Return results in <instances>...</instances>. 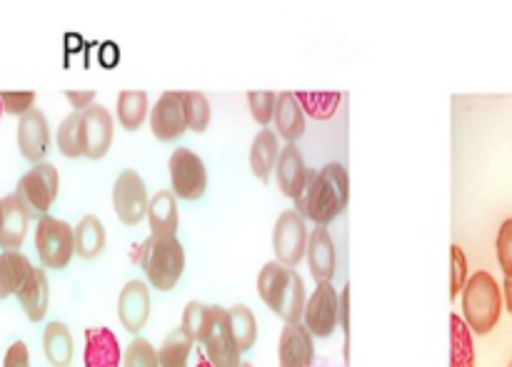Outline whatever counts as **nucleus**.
Segmentation results:
<instances>
[{"label":"nucleus","instance_id":"21","mask_svg":"<svg viewBox=\"0 0 512 367\" xmlns=\"http://www.w3.org/2000/svg\"><path fill=\"white\" fill-rule=\"evenodd\" d=\"M145 218H148L150 235L178 233L180 213H178V198L173 195V190H158V193L150 198Z\"/></svg>","mask_w":512,"mask_h":367},{"label":"nucleus","instance_id":"22","mask_svg":"<svg viewBox=\"0 0 512 367\" xmlns=\"http://www.w3.org/2000/svg\"><path fill=\"white\" fill-rule=\"evenodd\" d=\"M28 213L20 205V200L13 195L3 198V225H0V248L3 250H20L23 240L28 235Z\"/></svg>","mask_w":512,"mask_h":367},{"label":"nucleus","instance_id":"34","mask_svg":"<svg viewBox=\"0 0 512 367\" xmlns=\"http://www.w3.org/2000/svg\"><path fill=\"white\" fill-rule=\"evenodd\" d=\"M180 103H183L185 128L193 133H205L210 125V103L203 93H180Z\"/></svg>","mask_w":512,"mask_h":367},{"label":"nucleus","instance_id":"3","mask_svg":"<svg viewBox=\"0 0 512 367\" xmlns=\"http://www.w3.org/2000/svg\"><path fill=\"white\" fill-rule=\"evenodd\" d=\"M133 260L143 268L148 283L160 293L173 290L183 278L185 250L175 235H150Z\"/></svg>","mask_w":512,"mask_h":367},{"label":"nucleus","instance_id":"8","mask_svg":"<svg viewBox=\"0 0 512 367\" xmlns=\"http://www.w3.org/2000/svg\"><path fill=\"white\" fill-rule=\"evenodd\" d=\"M305 248H308V228H305L303 215L298 210L280 213L273 228L275 263L285 268H298L300 260L305 258Z\"/></svg>","mask_w":512,"mask_h":367},{"label":"nucleus","instance_id":"31","mask_svg":"<svg viewBox=\"0 0 512 367\" xmlns=\"http://www.w3.org/2000/svg\"><path fill=\"white\" fill-rule=\"evenodd\" d=\"M295 100L303 108L305 115L313 120H330L340 110L343 93H308V90H295Z\"/></svg>","mask_w":512,"mask_h":367},{"label":"nucleus","instance_id":"46","mask_svg":"<svg viewBox=\"0 0 512 367\" xmlns=\"http://www.w3.org/2000/svg\"><path fill=\"white\" fill-rule=\"evenodd\" d=\"M0 225H3V198H0Z\"/></svg>","mask_w":512,"mask_h":367},{"label":"nucleus","instance_id":"33","mask_svg":"<svg viewBox=\"0 0 512 367\" xmlns=\"http://www.w3.org/2000/svg\"><path fill=\"white\" fill-rule=\"evenodd\" d=\"M55 145L65 158H83V120L80 113H70L63 118L55 133Z\"/></svg>","mask_w":512,"mask_h":367},{"label":"nucleus","instance_id":"7","mask_svg":"<svg viewBox=\"0 0 512 367\" xmlns=\"http://www.w3.org/2000/svg\"><path fill=\"white\" fill-rule=\"evenodd\" d=\"M170 185H173V195L180 200H200L208 188V170L200 155H195L188 148H175L168 160Z\"/></svg>","mask_w":512,"mask_h":367},{"label":"nucleus","instance_id":"4","mask_svg":"<svg viewBox=\"0 0 512 367\" xmlns=\"http://www.w3.org/2000/svg\"><path fill=\"white\" fill-rule=\"evenodd\" d=\"M460 295H463V320L470 333H493L500 313H503V293H500L498 280L485 273V270H480L473 278H468Z\"/></svg>","mask_w":512,"mask_h":367},{"label":"nucleus","instance_id":"42","mask_svg":"<svg viewBox=\"0 0 512 367\" xmlns=\"http://www.w3.org/2000/svg\"><path fill=\"white\" fill-rule=\"evenodd\" d=\"M65 100L73 105V113H83L95 103V90H65Z\"/></svg>","mask_w":512,"mask_h":367},{"label":"nucleus","instance_id":"20","mask_svg":"<svg viewBox=\"0 0 512 367\" xmlns=\"http://www.w3.org/2000/svg\"><path fill=\"white\" fill-rule=\"evenodd\" d=\"M15 298H18L25 318H28L30 323H40V320L45 318V313H48V303H50V283L45 270L33 268V273L28 275L23 288L15 293Z\"/></svg>","mask_w":512,"mask_h":367},{"label":"nucleus","instance_id":"30","mask_svg":"<svg viewBox=\"0 0 512 367\" xmlns=\"http://www.w3.org/2000/svg\"><path fill=\"white\" fill-rule=\"evenodd\" d=\"M230 315V328H233L235 345H238L240 353H248L258 343V320H255L253 310L248 305L238 303L233 308H228Z\"/></svg>","mask_w":512,"mask_h":367},{"label":"nucleus","instance_id":"26","mask_svg":"<svg viewBox=\"0 0 512 367\" xmlns=\"http://www.w3.org/2000/svg\"><path fill=\"white\" fill-rule=\"evenodd\" d=\"M33 273V263L20 250H3L0 253V300H8L18 293L28 275Z\"/></svg>","mask_w":512,"mask_h":367},{"label":"nucleus","instance_id":"16","mask_svg":"<svg viewBox=\"0 0 512 367\" xmlns=\"http://www.w3.org/2000/svg\"><path fill=\"white\" fill-rule=\"evenodd\" d=\"M305 258H308L310 275L315 283H330L338 270V253H335V243L330 238L328 228L318 225L313 233H308V248H305Z\"/></svg>","mask_w":512,"mask_h":367},{"label":"nucleus","instance_id":"35","mask_svg":"<svg viewBox=\"0 0 512 367\" xmlns=\"http://www.w3.org/2000/svg\"><path fill=\"white\" fill-rule=\"evenodd\" d=\"M208 325H210V305L198 303V300L188 303V308H185L183 313V323H180L183 333L188 335L193 343H203L205 333H208Z\"/></svg>","mask_w":512,"mask_h":367},{"label":"nucleus","instance_id":"40","mask_svg":"<svg viewBox=\"0 0 512 367\" xmlns=\"http://www.w3.org/2000/svg\"><path fill=\"white\" fill-rule=\"evenodd\" d=\"M0 105H3V113L23 118L28 110L35 108V93L33 90H25V93H0Z\"/></svg>","mask_w":512,"mask_h":367},{"label":"nucleus","instance_id":"47","mask_svg":"<svg viewBox=\"0 0 512 367\" xmlns=\"http://www.w3.org/2000/svg\"><path fill=\"white\" fill-rule=\"evenodd\" d=\"M238 367H255V365L253 363H240Z\"/></svg>","mask_w":512,"mask_h":367},{"label":"nucleus","instance_id":"6","mask_svg":"<svg viewBox=\"0 0 512 367\" xmlns=\"http://www.w3.org/2000/svg\"><path fill=\"white\" fill-rule=\"evenodd\" d=\"M35 250L43 268L65 270L75 255L73 228L65 220L45 215L35 225Z\"/></svg>","mask_w":512,"mask_h":367},{"label":"nucleus","instance_id":"39","mask_svg":"<svg viewBox=\"0 0 512 367\" xmlns=\"http://www.w3.org/2000/svg\"><path fill=\"white\" fill-rule=\"evenodd\" d=\"M495 248H498V263L500 268H503L505 278H512V218H508L500 225Z\"/></svg>","mask_w":512,"mask_h":367},{"label":"nucleus","instance_id":"13","mask_svg":"<svg viewBox=\"0 0 512 367\" xmlns=\"http://www.w3.org/2000/svg\"><path fill=\"white\" fill-rule=\"evenodd\" d=\"M18 148L28 163H43L50 150V125L43 110L33 108L18 120Z\"/></svg>","mask_w":512,"mask_h":367},{"label":"nucleus","instance_id":"38","mask_svg":"<svg viewBox=\"0 0 512 367\" xmlns=\"http://www.w3.org/2000/svg\"><path fill=\"white\" fill-rule=\"evenodd\" d=\"M275 103H278V95L275 93H248L250 113H253L255 123H258L260 128H268V125L273 123Z\"/></svg>","mask_w":512,"mask_h":367},{"label":"nucleus","instance_id":"14","mask_svg":"<svg viewBox=\"0 0 512 367\" xmlns=\"http://www.w3.org/2000/svg\"><path fill=\"white\" fill-rule=\"evenodd\" d=\"M150 130L160 143H175L183 138L185 128V115L183 103H180V93L168 90L158 98L155 108H150Z\"/></svg>","mask_w":512,"mask_h":367},{"label":"nucleus","instance_id":"44","mask_svg":"<svg viewBox=\"0 0 512 367\" xmlns=\"http://www.w3.org/2000/svg\"><path fill=\"white\" fill-rule=\"evenodd\" d=\"M505 305H508V313L512 315V278H505Z\"/></svg>","mask_w":512,"mask_h":367},{"label":"nucleus","instance_id":"27","mask_svg":"<svg viewBox=\"0 0 512 367\" xmlns=\"http://www.w3.org/2000/svg\"><path fill=\"white\" fill-rule=\"evenodd\" d=\"M73 240H75V255L83 260H95L100 258V253L105 250V235L103 223L95 215H85L78 225L73 228Z\"/></svg>","mask_w":512,"mask_h":367},{"label":"nucleus","instance_id":"28","mask_svg":"<svg viewBox=\"0 0 512 367\" xmlns=\"http://www.w3.org/2000/svg\"><path fill=\"white\" fill-rule=\"evenodd\" d=\"M148 93L145 90H123L118 95V108H115V115H118L120 128H125L128 133H135L140 125L148 118Z\"/></svg>","mask_w":512,"mask_h":367},{"label":"nucleus","instance_id":"15","mask_svg":"<svg viewBox=\"0 0 512 367\" xmlns=\"http://www.w3.org/2000/svg\"><path fill=\"white\" fill-rule=\"evenodd\" d=\"M150 318V290L143 280H128L118 295V320L130 335H138Z\"/></svg>","mask_w":512,"mask_h":367},{"label":"nucleus","instance_id":"29","mask_svg":"<svg viewBox=\"0 0 512 367\" xmlns=\"http://www.w3.org/2000/svg\"><path fill=\"white\" fill-rule=\"evenodd\" d=\"M450 367H475L473 333L460 315H450Z\"/></svg>","mask_w":512,"mask_h":367},{"label":"nucleus","instance_id":"18","mask_svg":"<svg viewBox=\"0 0 512 367\" xmlns=\"http://www.w3.org/2000/svg\"><path fill=\"white\" fill-rule=\"evenodd\" d=\"M280 367H313L315 343L303 323H288L280 335Z\"/></svg>","mask_w":512,"mask_h":367},{"label":"nucleus","instance_id":"41","mask_svg":"<svg viewBox=\"0 0 512 367\" xmlns=\"http://www.w3.org/2000/svg\"><path fill=\"white\" fill-rule=\"evenodd\" d=\"M3 367H30V350L23 340H15V343L5 350Z\"/></svg>","mask_w":512,"mask_h":367},{"label":"nucleus","instance_id":"49","mask_svg":"<svg viewBox=\"0 0 512 367\" xmlns=\"http://www.w3.org/2000/svg\"><path fill=\"white\" fill-rule=\"evenodd\" d=\"M508 367H512V360H510V365H508Z\"/></svg>","mask_w":512,"mask_h":367},{"label":"nucleus","instance_id":"37","mask_svg":"<svg viewBox=\"0 0 512 367\" xmlns=\"http://www.w3.org/2000/svg\"><path fill=\"white\" fill-rule=\"evenodd\" d=\"M465 283H468V258L460 245H453L450 248V300L463 293Z\"/></svg>","mask_w":512,"mask_h":367},{"label":"nucleus","instance_id":"5","mask_svg":"<svg viewBox=\"0 0 512 367\" xmlns=\"http://www.w3.org/2000/svg\"><path fill=\"white\" fill-rule=\"evenodd\" d=\"M58 188H60V175L58 168L53 163H38L18 180V188H15V198L20 200V205L25 208L28 218H45L50 213V208L58 200Z\"/></svg>","mask_w":512,"mask_h":367},{"label":"nucleus","instance_id":"24","mask_svg":"<svg viewBox=\"0 0 512 367\" xmlns=\"http://www.w3.org/2000/svg\"><path fill=\"white\" fill-rule=\"evenodd\" d=\"M43 353L50 367H70L73 365V335H70L68 325L53 320L45 325L43 330Z\"/></svg>","mask_w":512,"mask_h":367},{"label":"nucleus","instance_id":"19","mask_svg":"<svg viewBox=\"0 0 512 367\" xmlns=\"http://www.w3.org/2000/svg\"><path fill=\"white\" fill-rule=\"evenodd\" d=\"M85 367H120L123 350H120L118 335L110 328H88L85 330Z\"/></svg>","mask_w":512,"mask_h":367},{"label":"nucleus","instance_id":"25","mask_svg":"<svg viewBox=\"0 0 512 367\" xmlns=\"http://www.w3.org/2000/svg\"><path fill=\"white\" fill-rule=\"evenodd\" d=\"M280 155V143L275 130L263 128L253 140V148H250V170H253L255 178L260 183H268L270 173L275 170V163H278Z\"/></svg>","mask_w":512,"mask_h":367},{"label":"nucleus","instance_id":"45","mask_svg":"<svg viewBox=\"0 0 512 367\" xmlns=\"http://www.w3.org/2000/svg\"><path fill=\"white\" fill-rule=\"evenodd\" d=\"M195 367H213V365H210L208 360H205V358H200V360H198V365H195Z\"/></svg>","mask_w":512,"mask_h":367},{"label":"nucleus","instance_id":"1","mask_svg":"<svg viewBox=\"0 0 512 367\" xmlns=\"http://www.w3.org/2000/svg\"><path fill=\"white\" fill-rule=\"evenodd\" d=\"M350 200V178L348 170L340 163H328L320 170H308L305 190L295 200V210L303 218L313 220L315 225H330L343 210L348 208Z\"/></svg>","mask_w":512,"mask_h":367},{"label":"nucleus","instance_id":"32","mask_svg":"<svg viewBox=\"0 0 512 367\" xmlns=\"http://www.w3.org/2000/svg\"><path fill=\"white\" fill-rule=\"evenodd\" d=\"M193 345L195 343L183 333V328L170 330L158 348V367H188Z\"/></svg>","mask_w":512,"mask_h":367},{"label":"nucleus","instance_id":"2","mask_svg":"<svg viewBox=\"0 0 512 367\" xmlns=\"http://www.w3.org/2000/svg\"><path fill=\"white\" fill-rule=\"evenodd\" d=\"M258 295L280 320L300 323L305 308V283L295 268L268 263L258 275Z\"/></svg>","mask_w":512,"mask_h":367},{"label":"nucleus","instance_id":"9","mask_svg":"<svg viewBox=\"0 0 512 367\" xmlns=\"http://www.w3.org/2000/svg\"><path fill=\"white\" fill-rule=\"evenodd\" d=\"M303 325L313 338H330L340 325V293L333 283H318L315 293L305 300Z\"/></svg>","mask_w":512,"mask_h":367},{"label":"nucleus","instance_id":"10","mask_svg":"<svg viewBox=\"0 0 512 367\" xmlns=\"http://www.w3.org/2000/svg\"><path fill=\"white\" fill-rule=\"evenodd\" d=\"M148 203V190H145L140 173L125 168L123 173L115 178L113 185V208L120 223L128 225V228H135V225L143 223L145 213H148Z\"/></svg>","mask_w":512,"mask_h":367},{"label":"nucleus","instance_id":"23","mask_svg":"<svg viewBox=\"0 0 512 367\" xmlns=\"http://www.w3.org/2000/svg\"><path fill=\"white\" fill-rule=\"evenodd\" d=\"M275 135L285 138L288 143H295L298 138H303L305 133V113L298 105L293 93H280L278 103H275Z\"/></svg>","mask_w":512,"mask_h":367},{"label":"nucleus","instance_id":"36","mask_svg":"<svg viewBox=\"0 0 512 367\" xmlns=\"http://www.w3.org/2000/svg\"><path fill=\"white\" fill-rule=\"evenodd\" d=\"M123 367H158V350L153 348V343H148L145 338L135 335L130 340V345L123 353Z\"/></svg>","mask_w":512,"mask_h":367},{"label":"nucleus","instance_id":"48","mask_svg":"<svg viewBox=\"0 0 512 367\" xmlns=\"http://www.w3.org/2000/svg\"><path fill=\"white\" fill-rule=\"evenodd\" d=\"M0 115H3V105H0Z\"/></svg>","mask_w":512,"mask_h":367},{"label":"nucleus","instance_id":"17","mask_svg":"<svg viewBox=\"0 0 512 367\" xmlns=\"http://www.w3.org/2000/svg\"><path fill=\"white\" fill-rule=\"evenodd\" d=\"M275 178H278V188L285 198L298 200L305 190V180H308V168H305L303 153L295 143H288L280 148L278 163H275Z\"/></svg>","mask_w":512,"mask_h":367},{"label":"nucleus","instance_id":"11","mask_svg":"<svg viewBox=\"0 0 512 367\" xmlns=\"http://www.w3.org/2000/svg\"><path fill=\"white\" fill-rule=\"evenodd\" d=\"M205 360L213 367H238L240 350L235 345L233 328H230L228 308L210 305V325L205 333Z\"/></svg>","mask_w":512,"mask_h":367},{"label":"nucleus","instance_id":"12","mask_svg":"<svg viewBox=\"0 0 512 367\" xmlns=\"http://www.w3.org/2000/svg\"><path fill=\"white\" fill-rule=\"evenodd\" d=\"M83 120V158L100 160L108 155L110 145H113V115L108 108L93 103L88 110L80 113Z\"/></svg>","mask_w":512,"mask_h":367},{"label":"nucleus","instance_id":"43","mask_svg":"<svg viewBox=\"0 0 512 367\" xmlns=\"http://www.w3.org/2000/svg\"><path fill=\"white\" fill-rule=\"evenodd\" d=\"M340 328L345 333V360L350 358L348 355V345H350V290L345 288L340 293Z\"/></svg>","mask_w":512,"mask_h":367}]
</instances>
